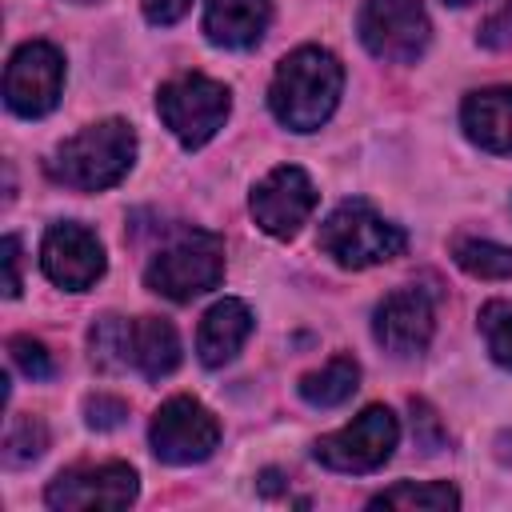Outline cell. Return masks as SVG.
<instances>
[{
	"instance_id": "obj_9",
	"label": "cell",
	"mask_w": 512,
	"mask_h": 512,
	"mask_svg": "<svg viewBox=\"0 0 512 512\" xmlns=\"http://www.w3.org/2000/svg\"><path fill=\"white\" fill-rule=\"evenodd\" d=\"M60 88H64V56L52 44L28 40L12 52L4 68V104L16 116L24 120L48 116L60 100Z\"/></svg>"
},
{
	"instance_id": "obj_23",
	"label": "cell",
	"mask_w": 512,
	"mask_h": 512,
	"mask_svg": "<svg viewBox=\"0 0 512 512\" xmlns=\"http://www.w3.org/2000/svg\"><path fill=\"white\" fill-rule=\"evenodd\" d=\"M44 448H48V432H44V424L36 416H16L8 424V432H4V460L8 464H28Z\"/></svg>"
},
{
	"instance_id": "obj_17",
	"label": "cell",
	"mask_w": 512,
	"mask_h": 512,
	"mask_svg": "<svg viewBox=\"0 0 512 512\" xmlns=\"http://www.w3.org/2000/svg\"><path fill=\"white\" fill-rule=\"evenodd\" d=\"M128 364L140 368V376L160 380L180 364V340L176 328L160 316H140L128 328Z\"/></svg>"
},
{
	"instance_id": "obj_5",
	"label": "cell",
	"mask_w": 512,
	"mask_h": 512,
	"mask_svg": "<svg viewBox=\"0 0 512 512\" xmlns=\"http://www.w3.org/2000/svg\"><path fill=\"white\" fill-rule=\"evenodd\" d=\"M232 96L204 72H180L156 92V112L184 148H204L228 120Z\"/></svg>"
},
{
	"instance_id": "obj_11",
	"label": "cell",
	"mask_w": 512,
	"mask_h": 512,
	"mask_svg": "<svg viewBox=\"0 0 512 512\" xmlns=\"http://www.w3.org/2000/svg\"><path fill=\"white\" fill-rule=\"evenodd\" d=\"M136 472L120 460H108V464H80V468H68L60 472L44 500L48 508H60V512H72V508H128L136 500Z\"/></svg>"
},
{
	"instance_id": "obj_1",
	"label": "cell",
	"mask_w": 512,
	"mask_h": 512,
	"mask_svg": "<svg viewBox=\"0 0 512 512\" xmlns=\"http://www.w3.org/2000/svg\"><path fill=\"white\" fill-rule=\"evenodd\" d=\"M344 68L328 48H296L280 60L272 84H268V108L272 116L292 132H316L340 104Z\"/></svg>"
},
{
	"instance_id": "obj_20",
	"label": "cell",
	"mask_w": 512,
	"mask_h": 512,
	"mask_svg": "<svg viewBox=\"0 0 512 512\" xmlns=\"http://www.w3.org/2000/svg\"><path fill=\"white\" fill-rule=\"evenodd\" d=\"M456 264L476 280H512V248L492 240H456Z\"/></svg>"
},
{
	"instance_id": "obj_16",
	"label": "cell",
	"mask_w": 512,
	"mask_h": 512,
	"mask_svg": "<svg viewBox=\"0 0 512 512\" xmlns=\"http://www.w3.org/2000/svg\"><path fill=\"white\" fill-rule=\"evenodd\" d=\"M464 136L484 152H512V88H480L460 108Z\"/></svg>"
},
{
	"instance_id": "obj_14",
	"label": "cell",
	"mask_w": 512,
	"mask_h": 512,
	"mask_svg": "<svg viewBox=\"0 0 512 512\" xmlns=\"http://www.w3.org/2000/svg\"><path fill=\"white\" fill-rule=\"evenodd\" d=\"M252 336V312L244 300H216L204 316H200V328H196V352H200V364L208 368H220L228 364L244 340Z\"/></svg>"
},
{
	"instance_id": "obj_26",
	"label": "cell",
	"mask_w": 512,
	"mask_h": 512,
	"mask_svg": "<svg viewBox=\"0 0 512 512\" xmlns=\"http://www.w3.org/2000/svg\"><path fill=\"white\" fill-rule=\"evenodd\" d=\"M84 412H88V424H92V428H116V424L128 416L124 400H112V396H92V400L84 404Z\"/></svg>"
},
{
	"instance_id": "obj_21",
	"label": "cell",
	"mask_w": 512,
	"mask_h": 512,
	"mask_svg": "<svg viewBox=\"0 0 512 512\" xmlns=\"http://www.w3.org/2000/svg\"><path fill=\"white\" fill-rule=\"evenodd\" d=\"M128 328L132 320H120V316H100L88 332V344H92V360L100 368H128Z\"/></svg>"
},
{
	"instance_id": "obj_24",
	"label": "cell",
	"mask_w": 512,
	"mask_h": 512,
	"mask_svg": "<svg viewBox=\"0 0 512 512\" xmlns=\"http://www.w3.org/2000/svg\"><path fill=\"white\" fill-rule=\"evenodd\" d=\"M8 356H12V364H16L28 380H48V376H52V356H48V348H44L40 340H32V336H12V340H8Z\"/></svg>"
},
{
	"instance_id": "obj_3",
	"label": "cell",
	"mask_w": 512,
	"mask_h": 512,
	"mask_svg": "<svg viewBox=\"0 0 512 512\" xmlns=\"http://www.w3.org/2000/svg\"><path fill=\"white\" fill-rule=\"evenodd\" d=\"M220 280H224V240L208 228L180 232L144 268V284L156 296H168L176 304H188V300L212 292Z\"/></svg>"
},
{
	"instance_id": "obj_6",
	"label": "cell",
	"mask_w": 512,
	"mask_h": 512,
	"mask_svg": "<svg viewBox=\"0 0 512 512\" xmlns=\"http://www.w3.org/2000/svg\"><path fill=\"white\" fill-rule=\"evenodd\" d=\"M356 28L360 44L388 64H412L432 40V20L420 0H364Z\"/></svg>"
},
{
	"instance_id": "obj_4",
	"label": "cell",
	"mask_w": 512,
	"mask_h": 512,
	"mask_svg": "<svg viewBox=\"0 0 512 512\" xmlns=\"http://www.w3.org/2000/svg\"><path fill=\"white\" fill-rule=\"evenodd\" d=\"M408 244L404 228L384 220L368 200H344L320 224V248L340 268H372L400 256Z\"/></svg>"
},
{
	"instance_id": "obj_13",
	"label": "cell",
	"mask_w": 512,
	"mask_h": 512,
	"mask_svg": "<svg viewBox=\"0 0 512 512\" xmlns=\"http://www.w3.org/2000/svg\"><path fill=\"white\" fill-rule=\"evenodd\" d=\"M432 328H436V308H432V296L424 288H396L388 292L380 304H376V316H372V336L384 352L392 356H420L432 340Z\"/></svg>"
},
{
	"instance_id": "obj_10",
	"label": "cell",
	"mask_w": 512,
	"mask_h": 512,
	"mask_svg": "<svg viewBox=\"0 0 512 512\" xmlns=\"http://www.w3.org/2000/svg\"><path fill=\"white\" fill-rule=\"evenodd\" d=\"M248 208H252L256 224H260L268 236L288 240V236H296L300 224L312 216V208H316V188H312V180H308L304 168L280 164V168H272V172L252 188Z\"/></svg>"
},
{
	"instance_id": "obj_25",
	"label": "cell",
	"mask_w": 512,
	"mask_h": 512,
	"mask_svg": "<svg viewBox=\"0 0 512 512\" xmlns=\"http://www.w3.org/2000/svg\"><path fill=\"white\" fill-rule=\"evenodd\" d=\"M480 44H484V48H512V0H508L500 12H492V16L484 20Z\"/></svg>"
},
{
	"instance_id": "obj_29",
	"label": "cell",
	"mask_w": 512,
	"mask_h": 512,
	"mask_svg": "<svg viewBox=\"0 0 512 512\" xmlns=\"http://www.w3.org/2000/svg\"><path fill=\"white\" fill-rule=\"evenodd\" d=\"M444 4H452V8H468V4H476V0H444Z\"/></svg>"
},
{
	"instance_id": "obj_15",
	"label": "cell",
	"mask_w": 512,
	"mask_h": 512,
	"mask_svg": "<svg viewBox=\"0 0 512 512\" xmlns=\"http://www.w3.org/2000/svg\"><path fill=\"white\" fill-rule=\"evenodd\" d=\"M272 20L268 0H208L204 4V36L220 48H252L264 40Z\"/></svg>"
},
{
	"instance_id": "obj_27",
	"label": "cell",
	"mask_w": 512,
	"mask_h": 512,
	"mask_svg": "<svg viewBox=\"0 0 512 512\" xmlns=\"http://www.w3.org/2000/svg\"><path fill=\"white\" fill-rule=\"evenodd\" d=\"M0 256H4V296H16L20 292V240L4 236Z\"/></svg>"
},
{
	"instance_id": "obj_18",
	"label": "cell",
	"mask_w": 512,
	"mask_h": 512,
	"mask_svg": "<svg viewBox=\"0 0 512 512\" xmlns=\"http://www.w3.org/2000/svg\"><path fill=\"white\" fill-rule=\"evenodd\" d=\"M356 384H360V364L352 356H332L324 368H316L300 380V396L312 408H336L356 392Z\"/></svg>"
},
{
	"instance_id": "obj_2",
	"label": "cell",
	"mask_w": 512,
	"mask_h": 512,
	"mask_svg": "<svg viewBox=\"0 0 512 512\" xmlns=\"http://www.w3.org/2000/svg\"><path fill=\"white\" fill-rule=\"evenodd\" d=\"M136 160V132L128 120H100L68 136L48 156V176L76 192H104L128 176Z\"/></svg>"
},
{
	"instance_id": "obj_19",
	"label": "cell",
	"mask_w": 512,
	"mask_h": 512,
	"mask_svg": "<svg viewBox=\"0 0 512 512\" xmlns=\"http://www.w3.org/2000/svg\"><path fill=\"white\" fill-rule=\"evenodd\" d=\"M372 508H424V512H448V508H460V492L452 484H396L388 492H380L372 500Z\"/></svg>"
},
{
	"instance_id": "obj_7",
	"label": "cell",
	"mask_w": 512,
	"mask_h": 512,
	"mask_svg": "<svg viewBox=\"0 0 512 512\" xmlns=\"http://www.w3.org/2000/svg\"><path fill=\"white\" fill-rule=\"evenodd\" d=\"M396 440H400V424H396L392 408L372 404L340 432L320 436L312 456L332 472H376L392 456Z\"/></svg>"
},
{
	"instance_id": "obj_12",
	"label": "cell",
	"mask_w": 512,
	"mask_h": 512,
	"mask_svg": "<svg viewBox=\"0 0 512 512\" xmlns=\"http://www.w3.org/2000/svg\"><path fill=\"white\" fill-rule=\"evenodd\" d=\"M40 268L56 288L84 292L104 276V248H100L96 232H88L84 224L60 220V224H52L44 232Z\"/></svg>"
},
{
	"instance_id": "obj_8",
	"label": "cell",
	"mask_w": 512,
	"mask_h": 512,
	"mask_svg": "<svg viewBox=\"0 0 512 512\" xmlns=\"http://www.w3.org/2000/svg\"><path fill=\"white\" fill-rule=\"evenodd\" d=\"M148 440H152V452L164 460V464H200L216 452L220 444V424L216 416L192 400V396H172L168 404H160V412L152 416V428H148Z\"/></svg>"
},
{
	"instance_id": "obj_28",
	"label": "cell",
	"mask_w": 512,
	"mask_h": 512,
	"mask_svg": "<svg viewBox=\"0 0 512 512\" xmlns=\"http://www.w3.org/2000/svg\"><path fill=\"white\" fill-rule=\"evenodd\" d=\"M192 0H144V16L148 24H176L188 12Z\"/></svg>"
},
{
	"instance_id": "obj_22",
	"label": "cell",
	"mask_w": 512,
	"mask_h": 512,
	"mask_svg": "<svg viewBox=\"0 0 512 512\" xmlns=\"http://www.w3.org/2000/svg\"><path fill=\"white\" fill-rule=\"evenodd\" d=\"M480 332L496 364L512 368V300H488L480 308Z\"/></svg>"
}]
</instances>
